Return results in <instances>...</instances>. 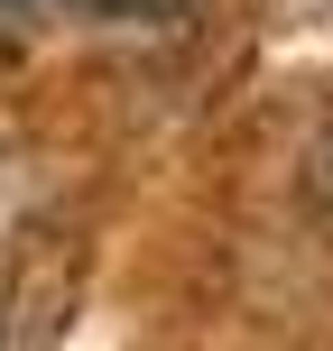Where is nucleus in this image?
Here are the masks:
<instances>
[{
    "label": "nucleus",
    "instance_id": "f257e3e1",
    "mask_svg": "<svg viewBox=\"0 0 333 351\" xmlns=\"http://www.w3.org/2000/svg\"><path fill=\"white\" fill-rule=\"evenodd\" d=\"M19 10H84V19H139V28H167L194 0H19Z\"/></svg>",
    "mask_w": 333,
    "mask_h": 351
},
{
    "label": "nucleus",
    "instance_id": "f03ea898",
    "mask_svg": "<svg viewBox=\"0 0 333 351\" xmlns=\"http://www.w3.org/2000/svg\"><path fill=\"white\" fill-rule=\"evenodd\" d=\"M306 204H315L324 222H333V130L315 139V158H306Z\"/></svg>",
    "mask_w": 333,
    "mask_h": 351
}]
</instances>
